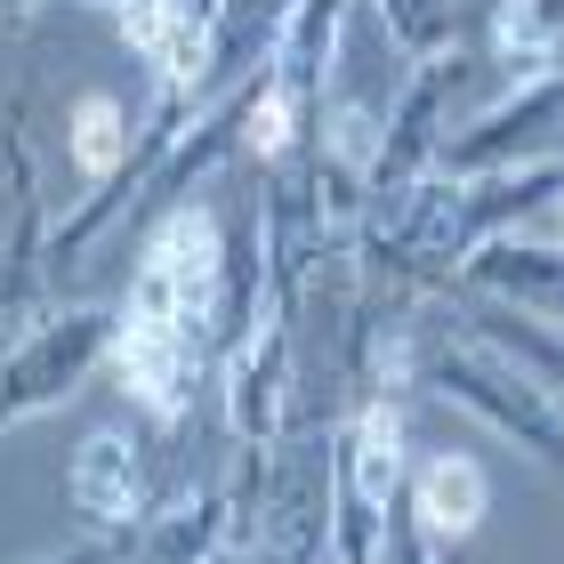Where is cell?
<instances>
[{"label": "cell", "instance_id": "cell-1", "mask_svg": "<svg viewBox=\"0 0 564 564\" xmlns=\"http://www.w3.org/2000/svg\"><path fill=\"white\" fill-rule=\"evenodd\" d=\"M210 282H218V226L202 210L162 218V235L145 242L130 323L113 330V364L153 420H177V403H186V347L210 315Z\"/></svg>", "mask_w": 564, "mask_h": 564}, {"label": "cell", "instance_id": "cell-2", "mask_svg": "<svg viewBox=\"0 0 564 564\" xmlns=\"http://www.w3.org/2000/svg\"><path fill=\"white\" fill-rule=\"evenodd\" d=\"M121 33L162 65V89H177V82L202 73V48H210V0H121Z\"/></svg>", "mask_w": 564, "mask_h": 564}, {"label": "cell", "instance_id": "cell-3", "mask_svg": "<svg viewBox=\"0 0 564 564\" xmlns=\"http://www.w3.org/2000/svg\"><path fill=\"white\" fill-rule=\"evenodd\" d=\"M73 500H82L89 517H130L138 508V452H130V435H89L82 468H73Z\"/></svg>", "mask_w": 564, "mask_h": 564}, {"label": "cell", "instance_id": "cell-4", "mask_svg": "<svg viewBox=\"0 0 564 564\" xmlns=\"http://www.w3.org/2000/svg\"><path fill=\"white\" fill-rule=\"evenodd\" d=\"M420 517L435 532H468L484 517V468L468 452H444V459H427V468H420Z\"/></svg>", "mask_w": 564, "mask_h": 564}, {"label": "cell", "instance_id": "cell-5", "mask_svg": "<svg viewBox=\"0 0 564 564\" xmlns=\"http://www.w3.org/2000/svg\"><path fill=\"white\" fill-rule=\"evenodd\" d=\"M73 162L89 177H106L121 162V106L113 97H82V106H73Z\"/></svg>", "mask_w": 564, "mask_h": 564}, {"label": "cell", "instance_id": "cell-6", "mask_svg": "<svg viewBox=\"0 0 564 564\" xmlns=\"http://www.w3.org/2000/svg\"><path fill=\"white\" fill-rule=\"evenodd\" d=\"M388 468H395V412H371L364 420V476H371V492L388 484Z\"/></svg>", "mask_w": 564, "mask_h": 564}, {"label": "cell", "instance_id": "cell-7", "mask_svg": "<svg viewBox=\"0 0 564 564\" xmlns=\"http://www.w3.org/2000/svg\"><path fill=\"white\" fill-rule=\"evenodd\" d=\"M282 138H291V97H267V106L259 113H250V145H259V153H282Z\"/></svg>", "mask_w": 564, "mask_h": 564}]
</instances>
